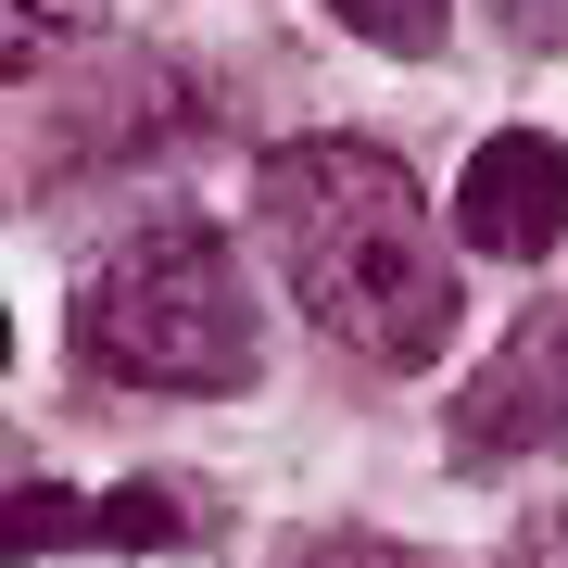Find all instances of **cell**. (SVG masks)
Segmentation results:
<instances>
[{
    "label": "cell",
    "instance_id": "7a4b0ae2",
    "mask_svg": "<svg viewBox=\"0 0 568 568\" xmlns=\"http://www.w3.org/2000/svg\"><path fill=\"white\" fill-rule=\"evenodd\" d=\"M77 354L102 379L140 392H241L253 379V304L241 265L203 215H152L140 241H114L77 291Z\"/></svg>",
    "mask_w": 568,
    "mask_h": 568
},
{
    "label": "cell",
    "instance_id": "6da1fadb",
    "mask_svg": "<svg viewBox=\"0 0 568 568\" xmlns=\"http://www.w3.org/2000/svg\"><path fill=\"white\" fill-rule=\"evenodd\" d=\"M265 241H278L291 291L316 304L328 342H354L379 366L443 354L455 278H443V253H429V203H417V178L392 152H366V140L265 152Z\"/></svg>",
    "mask_w": 568,
    "mask_h": 568
},
{
    "label": "cell",
    "instance_id": "3957f363",
    "mask_svg": "<svg viewBox=\"0 0 568 568\" xmlns=\"http://www.w3.org/2000/svg\"><path fill=\"white\" fill-rule=\"evenodd\" d=\"M455 429H467V455H556L568 443V316H530L518 342L467 379Z\"/></svg>",
    "mask_w": 568,
    "mask_h": 568
},
{
    "label": "cell",
    "instance_id": "52a82bcc",
    "mask_svg": "<svg viewBox=\"0 0 568 568\" xmlns=\"http://www.w3.org/2000/svg\"><path fill=\"white\" fill-rule=\"evenodd\" d=\"M278 568H417V556H392V544H366V530H316V544H291Z\"/></svg>",
    "mask_w": 568,
    "mask_h": 568
},
{
    "label": "cell",
    "instance_id": "8992f818",
    "mask_svg": "<svg viewBox=\"0 0 568 568\" xmlns=\"http://www.w3.org/2000/svg\"><path fill=\"white\" fill-rule=\"evenodd\" d=\"M328 13H342L354 39H379V51H429L443 39V0H328Z\"/></svg>",
    "mask_w": 568,
    "mask_h": 568
},
{
    "label": "cell",
    "instance_id": "30bf717a",
    "mask_svg": "<svg viewBox=\"0 0 568 568\" xmlns=\"http://www.w3.org/2000/svg\"><path fill=\"white\" fill-rule=\"evenodd\" d=\"M506 26H518V39H544V51H568V0H506Z\"/></svg>",
    "mask_w": 568,
    "mask_h": 568
},
{
    "label": "cell",
    "instance_id": "ba28073f",
    "mask_svg": "<svg viewBox=\"0 0 568 568\" xmlns=\"http://www.w3.org/2000/svg\"><path fill=\"white\" fill-rule=\"evenodd\" d=\"M102 0H13V63H26V39H63V26H89Z\"/></svg>",
    "mask_w": 568,
    "mask_h": 568
},
{
    "label": "cell",
    "instance_id": "277c9868",
    "mask_svg": "<svg viewBox=\"0 0 568 568\" xmlns=\"http://www.w3.org/2000/svg\"><path fill=\"white\" fill-rule=\"evenodd\" d=\"M455 227L480 253H506V265H530V253H556L568 241V152L556 140H480L467 152V190H455Z\"/></svg>",
    "mask_w": 568,
    "mask_h": 568
},
{
    "label": "cell",
    "instance_id": "9c48e42d",
    "mask_svg": "<svg viewBox=\"0 0 568 568\" xmlns=\"http://www.w3.org/2000/svg\"><path fill=\"white\" fill-rule=\"evenodd\" d=\"M506 568H568V518H530L518 544H506Z\"/></svg>",
    "mask_w": 568,
    "mask_h": 568
},
{
    "label": "cell",
    "instance_id": "5b68a950",
    "mask_svg": "<svg viewBox=\"0 0 568 568\" xmlns=\"http://www.w3.org/2000/svg\"><path fill=\"white\" fill-rule=\"evenodd\" d=\"M89 530H102V544H178V530H190V493H164V480H126V493H114V506L89 518Z\"/></svg>",
    "mask_w": 568,
    "mask_h": 568
}]
</instances>
